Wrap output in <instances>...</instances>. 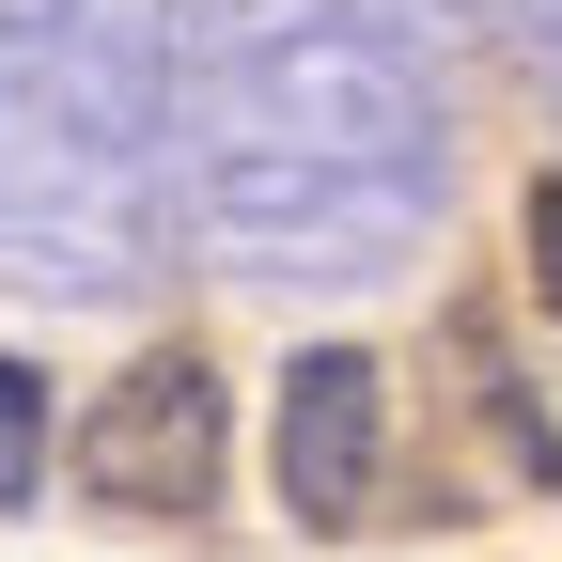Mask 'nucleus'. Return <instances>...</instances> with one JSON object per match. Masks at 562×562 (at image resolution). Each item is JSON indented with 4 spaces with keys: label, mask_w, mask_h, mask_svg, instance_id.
Instances as JSON below:
<instances>
[{
    "label": "nucleus",
    "mask_w": 562,
    "mask_h": 562,
    "mask_svg": "<svg viewBox=\"0 0 562 562\" xmlns=\"http://www.w3.org/2000/svg\"><path fill=\"white\" fill-rule=\"evenodd\" d=\"M63 469H79L94 516H203L235 484V406H220V375H203L188 344H157V360H125L94 391V422H79Z\"/></svg>",
    "instance_id": "obj_1"
},
{
    "label": "nucleus",
    "mask_w": 562,
    "mask_h": 562,
    "mask_svg": "<svg viewBox=\"0 0 562 562\" xmlns=\"http://www.w3.org/2000/svg\"><path fill=\"white\" fill-rule=\"evenodd\" d=\"M375 453H391V375L360 344H297L266 406V469H281V516L297 531H360L375 516Z\"/></svg>",
    "instance_id": "obj_2"
},
{
    "label": "nucleus",
    "mask_w": 562,
    "mask_h": 562,
    "mask_svg": "<svg viewBox=\"0 0 562 562\" xmlns=\"http://www.w3.org/2000/svg\"><path fill=\"white\" fill-rule=\"evenodd\" d=\"M32 484H47V375L0 344V516L32 501Z\"/></svg>",
    "instance_id": "obj_3"
},
{
    "label": "nucleus",
    "mask_w": 562,
    "mask_h": 562,
    "mask_svg": "<svg viewBox=\"0 0 562 562\" xmlns=\"http://www.w3.org/2000/svg\"><path fill=\"white\" fill-rule=\"evenodd\" d=\"M516 250H531V313H562V172L531 188V220H516Z\"/></svg>",
    "instance_id": "obj_4"
}]
</instances>
